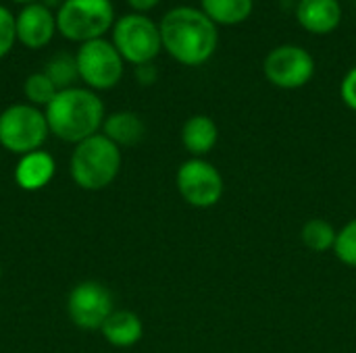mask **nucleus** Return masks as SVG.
I'll return each mask as SVG.
<instances>
[{
    "label": "nucleus",
    "instance_id": "nucleus-9",
    "mask_svg": "<svg viewBox=\"0 0 356 353\" xmlns=\"http://www.w3.org/2000/svg\"><path fill=\"white\" fill-rule=\"evenodd\" d=\"M263 71L267 81L275 87L298 89L313 79L315 60L305 48L294 44H282L265 56Z\"/></svg>",
    "mask_w": 356,
    "mask_h": 353
},
{
    "label": "nucleus",
    "instance_id": "nucleus-17",
    "mask_svg": "<svg viewBox=\"0 0 356 353\" xmlns=\"http://www.w3.org/2000/svg\"><path fill=\"white\" fill-rule=\"evenodd\" d=\"M202 12L215 25H238L252 15L254 0H200Z\"/></svg>",
    "mask_w": 356,
    "mask_h": 353
},
{
    "label": "nucleus",
    "instance_id": "nucleus-13",
    "mask_svg": "<svg viewBox=\"0 0 356 353\" xmlns=\"http://www.w3.org/2000/svg\"><path fill=\"white\" fill-rule=\"evenodd\" d=\"M54 173H56L54 158L48 152L38 150L19 158L15 169V181L25 191H40L52 181Z\"/></svg>",
    "mask_w": 356,
    "mask_h": 353
},
{
    "label": "nucleus",
    "instance_id": "nucleus-1",
    "mask_svg": "<svg viewBox=\"0 0 356 353\" xmlns=\"http://www.w3.org/2000/svg\"><path fill=\"white\" fill-rule=\"evenodd\" d=\"M163 48L186 67H200L217 50V25L198 8L177 6L159 23Z\"/></svg>",
    "mask_w": 356,
    "mask_h": 353
},
{
    "label": "nucleus",
    "instance_id": "nucleus-27",
    "mask_svg": "<svg viewBox=\"0 0 356 353\" xmlns=\"http://www.w3.org/2000/svg\"><path fill=\"white\" fill-rule=\"evenodd\" d=\"M13 2H17V4H31V2H38V0H13Z\"/></svg>",
    "mask_w": 356,
    "mask_h": 353
},
{
    "label": "nucleus",
    "instance_id": "nucleus-4",
    "mask_svg": "<svg viewBox=\"0 0 356 353\" xmlns=\"http://www.w3.org/2000/svg\"><path fill=\"white\" fill-rule=\"evenodd\" d=\"M115 25L111 0H63L56 10V31L77 44L102 37Z\"/></svg>",
    "mask_w": 356,
    "mask_h": 353
},
{
    "label": "nucleus",
    "instance_id": "nucleus-21",
    "mask_svg": "<svg viewBox=\"0 0 356 353\" xmlns=\"http://www.w3.org/2000/svg\"><path fill=\"white\" fill-rule=\"evenodd\" d=\"M334 254H336V258L342 264L356 268V218H353L350 223H346L338 231V239H336Z\"/></svg>",
    "mask_w": 356,
    "mask_h": 353
},
{
    "label": "nucleus",
    "instance_id": "nucleus-8",
    "mask_svg": "<svg viewBox=\"0 0 356 353\" xmlns=\"http://www.w3.org/2000/svg\"><path fill=\"white\" fill-rule=\"evenodd\" d=\"M179 196L194 208H213L221 202L225 185L221 173L202 158L186 160L175 175Z\"/></svg>",
    "mask_w": 356,
    "mask_h": 353
},
{
    "label": "nucleus",
    "instance_id": "nucleus-11",
    "mask_svg": "<svg viewBox=\"0 0 356 353\" xmlns=\"http://www.w3.org/2000/svg\"><path fill=\"white\" fill-rule=\"evenodd\" d=\"M17 42L29 50H40L56 33V15L42 2L25 4L15 17Z\"/></svg>",
    "mask_w": 356,
    "mask_h": 353
},
{
    "label": "nucleus",
    "instance_id": "nucleus-18",
    "mask_svg": "<svg viewBox=\"0 0 356 353\" xmlns=\"http://www.w3.org/2000/svg\"><path fill=\"white\" fill-rule=\"evenodd\" d=\"M300 239L302 243L315 252V254H323V252H334L336 248V239H338V231L334 229L332 223L323 221V218H313L309 221L302 231H300Z\"/></svg>",
    "mask_w": 356,
    "mask_h": 353
},
{
    "label": "nucleus",
    "instance_id": "nucleus-16",
    "mask_svg": "<svg viewBox=\"0 0 356 353\" xmlns=\"http://www.w3.org/2000/svg\"><path fill=\"white\" fill-rule=\"evenodd\" d=\"M146 133L144 121L129 110L113 112L102 123V135H106L113 144L121 146H136Z\"/></svg>",
    "mask_w": 356,
    "mask_h": 353
},
{
    "label": "nucleus",
    "instance_id": "nucleus-6",
    "mask_svg": "<svg viewBox=\"0 0 356 353\" xmlns=\"http://www.w3.org/2000/svg\"><path fill=\"white\" fill-rule=\"evenodd\" d=\"M113 46L125 62H131L134 67L148 64L163 50L161 29L142 12L123 15L113 25Z\"/></svg>",
    "mask_w": 356,
    "mask_h": 353
},
{
    "label": "nucleus",
    "instance_id": "nucleus-2",
    "mask_svg": "<svg viewBox=\"0 0 356 353\" xmlns=\"http://www.w3.org/2000/svg\"><path fill=\"white\" fill-rule=\"evenodd\" d=\"M48 129L54 137L67 144H79L102 129L104 104L96 92L88 87L60 89L44 108Z\"/></svg>",
    "mask_w": 356,
    "mask_h": 353
},
{
    "label": "nucleus",
    "instance_id": "nucleus-19",
    "mask_svg": "<svg viewBox=\"0 0 356 353\" xmlns=\"http://www.w3.org/2000/svg\"><path fill=\"white\" fill-rule=\"evenodd\" d=\"M44 73H46L48 79L56 85L58 92H60V89L73 87L75 79H79L75 54H67V52L54 54V56L48 60V64L44 67Z\"/></svg>",
    "mask_w": 356,
    "mask_h": 353
},
{
    "label": "nucleus",
    "instance_id": "nucleus-28",
    "mask_svg": "<svg viewBox=\"0 0 356 353\" xmlns=\"http://www.w3.org/2000/svg\"><path fill=\"white\" fill-rule=\"evenodd\" d=\"M0 277H2V268H0Z\"/></svg>",
    "mask_w": 356,
    "mask_h": 353
},
{
    "label": "nucleus",
    "instance_id": "nucleus-12",
    "mask_svg": "<svg viewBox=\"0 0 356 353\" xmlns=\"http://www.w3.org/2000/svg\"><path fill=\"white\" fill-rule=\"evenodd\" d=\"M296 19L300 27L311 33H332L342 21L340 0H298Z\"/></svg>",
    "mask_w": 356,
    "mask_h": 353
},
{
    "label": "nucleus",
    "instance_id": "nucleus-22",
    "mask_svg": "<svg viewBox=\"0 0 356 353\" xmlns=\"http://www.w3.org/2000/svg\"><path fill=\"white\" fill-rule=\"evenodd\" d=\"M17 42V29H15V15L0 4V58H4Z\"/></svg>",
    "mask_w": 356,
    "mask_h": 353
},
{
    "label": "nucleus",
    "instance_id": "nucleus-25",
    "mask_svg": "<svg viewBox=\"0 0 356 353\" xmlns=\"http://www.w3.org/2000/svg\"><path fill=\"white\" fill-rule=\"evenodd\" d=\"M161 0H127V4L134 8V12H146V10H152Z\"/></svg>",
    "mask_w": 356,
    "mask_h": 353
},
{
    "label": "nucleus",
    "instance_id": "nucleus-5",
    "mask_svg": "<svg viewBox=\"0 0 356 353\" xmlns=\"http://www.w3.org/2000/svg\"><path fill=\"white\" fill-rule=\"evenodd\" d=\"M48 133L44 110L31 104H10L0 112V146L17 156L42 150Z\"/></svg>",
    "mask_w": 356,
    "mask_h": 353
},
{
    "label": "nucleus",
    "instance_id": "nucleus-3",
    "mask_svg": "<svg viewBox=\"0 0 356 353\" xmlns=\"http://www.w3.org/2000/svg\"><path fill=\"white\" fill-rule=\"evenodd\" d=\"M71 177L86 191L108 187L121 171V150L106 135L96 133L79 141L71 154Z\"/></svg>",
    "mask_w": 356,
    "mask_h": 353
},
{
    "label": "nucleus",
    "instance_id": "nucleus-15",
    "mask_svg": "<svg viewBox=\"0 0 356 353\" xmlns=\"http://www.w3.org/2000/svg\"><path fill=\"white\" fill-rule=\"evenodd\" d=\"M102 337L113 347H131L144 335V325L138 314L129 310H115L100 329Z\"/></svg>",
    "mask_w": 356,
    "mask_h": 353
},
{
    "label": "nucleus",
    "instance_id": "nucleus-23",
    "mask_svg": "<svg viewBox=\"0 0 356 353\" xmlns=\"http://www.w3.org/2000/svg\"><path fill=\"white\" fill-rule=\"evenodd\" d=\"M340 94H342V100L348 108L356 110V67L350 69L344 79H342V85H340Z\"/></svg>",
    "mask_w": 356,
    "mask_h": 353
},
{
    "label": "nucleus",
    "instance_id": "nucleus-26",
    "mask_svg": "<svg viewBox=\"0 0 356 353\" xmlns=\"http://www.w3.org/2000/svg\"><path fill=\"white\" fill-rule=\"evenodd\" d=\"M56 2H58V0H44V2H42V4H46V6H48V8H52V6H54V4H56Z\"/></svg>",
    "mask_w": 356,
    "mask_h": 353
},
{
    "label": "nucleus",
    "instance_id": "nucleus-24",
    "mask_svg": "<svg viewBox=\"0 0 356 353\" xmlns=\"http://www.w3.org/2000/svg\"><path fill=\"white\" fill-rule=\"evenodd\" d=\"M156 77H159V73H156V69H154L152 62L136 67V79H138L142 85H152V83L156 81Z\"/></svg>",
    "mask_w": 356,
    "mask_h": 353
},
{
    "label": "nucleus",
    "instance_id": "nucleus-10",
    "mask_svg": "<svg viewBox=\"0 0 356 353\" xmlns=\"http://www.w3.org/2000/svg\"><path fill=\"white\" fill-rule=\"evenodd\" d=\"M67 312L75 327L83 331L102 329L106 318L115 312L111 291L98 281L77 283L67 300Z\"/></svg>",
    "mask_w": 356,
    "mask_h": 353
},
{
    "label": "nucleus",
    "instance_id": "nucleus-14",
    "mask_svg": "<svg viewBox=\"0 0 356 353\" xmlns=\"http://www.w3.org/2000/svg\"><path fill=\"white\" fill-rule=\"evenodd\" d=\"M217 139L219 127L207 114H194L181 127V144L194 158L209 154L217 146Z\"/></svg>",
    "mask_w": 356,
    "mask_h": 353
},
{
    "label": "nucleus",
    "instance_id": "nucleus-20",
    "mask_svg": "<svg viewBox=\"0 0 356 353\" xmlns=\"http://www.w3.org/2000/svg\"><path fill=\"white\" fill-rule=\"evenodd\" d=\"M23 94H25V98H27V104H31V106H35V108H40V106H48L52 100H54V96L58 94V89H56V85L48 79V75L44 73V71H40V73H31L27 79H25V83H23Z\"/></svg>",
    "mask_w": 356,
    "mask_h": 353
},
{
    "label": "nucleus",
    "instance_id": "nucleus-7",
    "mask_svg": "<svg viewBox=\"0 0 356 353\" xmlns=\"http://www.w3.org/2000/svg\"><path fill=\"white\" fill-rule=\"evenodd\" d=\"M79 79L92 92H104L115 87L123 77V58L113 46V42L98 37L86 44H79L75 52Z\"/></svg>",
    "mask_w": 356,
    "mask_h": 353
}]
</instances>
